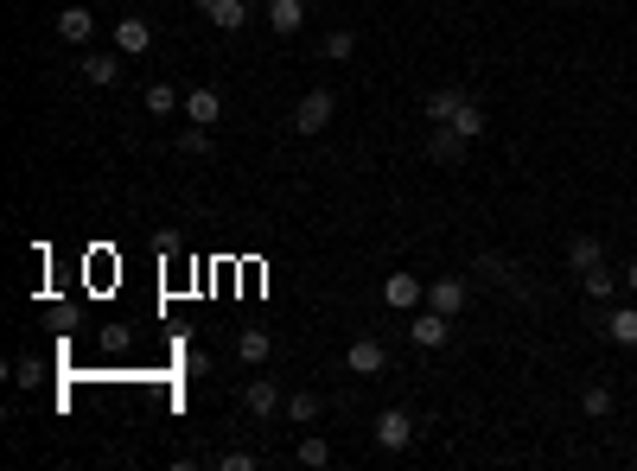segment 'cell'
<instances>
[{
	"label": "cell",
	"instance_id": "cell-13",
	"mask_svg": "<svg viewBox=\"0 0 637 471\" xmlns=\"http://www.w3.org/2000/svg\"><path fill=\"white\" fill-rule=\"evenodd\" d=\"M567 268H574V274L606 268V242H599V236H574V242H567Z\"/></svg>",
	"mask_w": 637,
	"mask_h": 471
},
{
	"label": "cell",
	"instance_id": "cell-17",
	"mask_svg": "<svg viewBox=\"0 0 637 471\" xmlns=\"http://www.w3.org/2000/svg\"><path fill=\"white\" fill-rule=\"evenodd\" d=\"M599 331H606V338L618 344V351H637V306H618V312H612V319L599 325Z\"/></svg>",
	"mask_w": 637,
	"mask_h": 471
},
{
	"label": "cell",
	"instance_id": "cell-11",
	"mask_svg": "<svg viewBox=\"0 0 637 471\" xmlns=\"http://www.w3.org/2000/svg\"><path fill=\"white\" fill-rule=\"evenodd\" d=\"M51 26H58L64 45H90V39H96V13H90V7H64Z\"/></svg>",
	"mask_w": 637,
	"mask_h": 471
},
{
	"label": "cell",
	"instance_id": "cell-16",
	"mask_svg": "<svg viewBox=\"0 0 637 471\" xmlns=\"http://www.w3.org/2000/svg\"><path fill=\"white\" fill-rule=\"evenodd\" d=\"M147 45H153V26L147 20H115V51H122V58H141Z\"/></svg>",
	"mask_w": 637,
	"mask_h": 471
},
{
	"label": "cell",
	"instance_id": "cell-1",
	"mask_svg": "<svg viewBox=\"0 0 637 471\" xmlns=\"http://www.w3.org/2000/svg\"><path fill=\"white\" fill-rule=\"evenodd\" d=\"M332 115H338V96L332 90H306L294 102V134H325V128H332Z\"/></svg>",
	"mask_w": 637,
	"mask_h": 471
},
{
	"label": "cell",
	"instance_id": "cell-14",
	"mask_svg": "<svg viewBox=\"0 0 637 471\" xmlns=\"http://www.w3.org/2000/svg\"><path fill=\"white\" fill-rule=\"evenodd\" d=\"M236 357H243L249 370H255V363H268V357H274V338H268L262 325H243V331H236Z\"/></svg>",
	"mask_w": 637,
	"mask_h": 471
},
{
	"label": "cell",
	"instance_id": "cell-7",
	"mask_svg": "<svg viewBox=\"0 0 637 471\" xmlns=\"http://www.w3.org/2000/svg\"><path fill=\"white\" fill-rule=\"evenodd\" d=\"M262 20H268L274 39H294V32L306 26V0H268V7H262Z\"/></svg>",
	"mask_w": 637,
	"mask_h": 471
},
{
	"label": "cell",
	"instance_id": "cell-18",
	"mask_svg": "<svg viewBox=\"0 0 637 471\" xmlns=\"http://www.w3.org/2000/svg\"><path fill=\"white\" fill-rule=\"evenodd\" d=\"M77 71H83V77H90V83H96V90H109V83H115V77H122V58H115V51H90V58H83V64H77Z\"/></svg>",
	"mask_w": 637,
	"mask_h": 471
},
{
	"label": "cell",
	"instance_id": "cell-9",
	"mask_svg": "<svg viewBox=\"0 0 637 471\" xmlns=\"http://www.w3.org/2000/svg\"><path fill=\"white\" fill-rule=\"evenodd\" d=\"M421 109H427V121H434V128H446V121L466 109V90H459V83H440V90H427Z\"/></svg>",
	"mask_w": 637,
	"mask_h": 471
},
{
	"label": "cell",
	"instance_id": "cell-2",
	"mask_svg": "<svg viewBox=\"0 0 637 471\" xmlns=\"http://www.w3.org/2000/svg\"><path fill=\"white\" fill-rule=\"evenodd\" d=\"M383 370H389V344L383 338H351V351H344V376L370 382V376H383Z\"/></svg>",
	"mask_w": 637,
	"mask_h": 471
},
{
	"label": "cell",
	"instance_id": "cell-4",
	"mask_svg": "<svg viewBox=\"0 0 637 471\" xmlns=\"http://www.w3.org/2000/svg\"><path fill=\"white\" fill-rule=\"evenodd\" d=\"M472 300V287H466V274H440V281H427V306L446 312V319H459Z\"/></svg>",
	"mask_w": 637,
	"mask_h": 471
},
{
	"label": "cell",
	"instance_id": "cell-27",
	"mask_svg": "<svg viewBox=\"0 0 637 471\" xmlns=\"http://www.w3.org/2000/svg\"><path fill=\"white\" fill-rule=\"evenodd\" d=\"M472 268H478V274H485V281H497V287H504V281H510V261H504V255H478V261H472Z\"/></svg>",
	"mask_w": 637,
	"mask_h": 471
},
{
	"label": "cell",
	"instance_id": "cell-12",
	"mask_svg": "<svg viewBox=\"0 0 637 471\" xmlns=\"http://www.w3.org/2000/svg\"><path fill=\"white\" fill-rule=\"evenodd\" d=\"M243 408L255 414V421H268V414H281V408H287V395H281V389H274V382H268V376H255V382H249V389H243Z\"/></svg>",
	"mask_w": 637,
	"mask_h": 471
},
{
	"label": "cell",
	"instance_id": "cell-24",
	"mask_svg": "<svg viewBox=\"0 0 637 471\" xmlns=\"http://www.w3.org/2000/svg\"><path fill=\"white\" fill-rule=\"evenodd\" d=\"M580 408H587L593 421H606V414H612V389H606V382H593V389H580Z\"/></svg>",
	"mask_w": 637,
	"mask_h": 471
},
{
	"label": "cell",
	"instance_id": "cell-6",
	"mask_svg": "<svg viewBox=\"0 0 637 471\" xmlns=\"http://www.w3.org/2000/svg\"><path fill=\"white\" fill-rule=\"evenodd\" d=\"M383 306L389 312H421L427 306V281H415V274H389V281H383Z\"/></svg>",
	"mask_w": 637,
	"mask_h": 471
},
{
	"label": "cell",
	"instance_id": "cell-29",
	"mask_svg": "<svg viewBox=\"0 0 637 471\" xmlns=\"http://www.w3.org/2000/svg\"><path fill=\"white\" fill-rule=\"evenodd\" d=\"M625 293H637V261H625Z\"/></svg>",
	"mask_w": 637,
	"mask_h": 471
},
{
	"label": "cell",
	"instance_id": "cell-10",
	"mask_svg": "<svg viewBox=\"0 0 637 471\" xmlns=\"http://www.w3.org/2000/svg\"><path fill=\"white\" fill-rule=\"evenodd\" d=\"M427 153H434L440 166H466L472 141H466V134H459V128H434V134H427Z\"/></svg>",
	"mask_w": 637,
	"mask_h": 471
},
{
	"label": "cell",
	"instance_id": "cell-19",
	"mask_svg": "<svg viewBox=\"0 0 637 471\" xmlns=\"http://www.w3.org/2000/svg\"><path fill=\"white\" fill-rule=\"evenodd\" d=\"M446 128H459V134H466V141H478V134H485V128H491V115H485V102H478V96H466V109H459L453 121H446Z\"/></svg>",
	"mask_w": 637,
	"mask_h": 471
},
{
	"label": "cell",
	"instance_id": "cell-22",
	"mask_svg": "<svg viewBox=\"0 0 637 471\" xmlns=\"http://www.w3.org/2000/svg\"><path fill=\"white\" fill-rule=\"evenodd\" d=\"M172 109H185V96L172 83H147V115H172Z\"/></svg>",
	"mask_w": 637,
	"mask_h": 471
},
{
	"label": "cell",
	"instance_id": "cell-3",
	"mask_svg": "<svg viewBox=\"0 0 637 471\" xmlns=\"http://www.w3.org/2000/svg\"><path fill=\"white\" fill-rule=\"evenodd\" d=\"M376 446H383V452H408V446H415V414H408V408H383V414H376Z\"/></svg>",
	"mask_w": 637,
	"mask_h": 471
},
{
	"label": "cell",
	"instance_id": "cell-20",
	"mask_svg": "<svg viewBox=\"0 0 637 471\" xmlns=\"http://www.w3.org/2000/svg\"><path fill=\"white\" fill-rule=\"evenodd\" d=\"M319 408H325V401H319L313 389H294V395H287V421H294V427H313Z\"/></svg>",
	"mask_w": 637,
	"mask_h": 471
},
{
	"label": "cell",
	"instance_id": "cell-26",
	"mask_svg": "<svg viewBox=\"0 0 637 471\" xmlns=\"http://www.w3.org/2000/svg\"><path fill=\"white\" fill-rule=\"evenodd\" d=\"M179 153H192V160H198V153H211V128H198V121H192V128L179 134Z\"/></svg>",
	"mask_w": 637,
	"mask_h": 471
},
{
	"label": "cell",
	"instance_id": "cell-15",
	"mask_svg": "<svg viewBox=\"0 0 637 471\" xmlns=\"http://www.w3.org/2000/svg\"><path fill=\"white\" fill-rule=\"evenodd\" d=\"M217 115H223V96L211 90V83H198V90L185 96V121H198V128H211Z\"/></svg>",
	"mask_w": 637,
	"mask_h": 471
},
{
	"label": "cell",
	"instance_id": "cell-23",
	"mask_svg": "<svg viewBox=\"0 0 637 471\" xmlns=\"http://www.w3.org/2000/svg\"><path fill=\"white\" fill-rule=\"evenodd\" d=\"M580 287H587V300H599V306H606L612 293H618V281H612V268H593V274H580Z\"/></svg>",
	"mask_w": 637,
	"mask_h": 471
},
{
	"label": "cell",
	"instance_id": "cell-25",
	"mask_svg": "<svg viewBox=\"0 0 637 471\" xmlns=\"http://www.w3.org/2000/svg\"><path fill=\"white\" fill-rule=\"evenodd\" d=\"M351 51H357V32H351V26L325 32V58H338V64H344V58H351Z\"/></svg>",
	"mask_w": 637,
	"mask_h": 471
},
{
	"label": "cell",
	"instance_id": "cell-28",
	"mask_svg": "<svg viewBox=\"0 0 637 471\" xmlns=\"http://www.w3.org/2000/svg\"><path fill=\"white\" fill-rule=\"evenodd\" d=\"M217 465H223V471H255V452H243V446H236V452H223Z\"/></svg>",
	"mask_w": 637,
	"mask_h": 471
},
{
	"label": "cell",
	"instance_id": "cell-8",
	"mask_svg": "<svg viewBox=\"0 0 637 471\" xmlns=\"http://www.w3.org/2000/svg\"><path fill=\"white\" fill-rule=\"evenodd\" d=\"M198 13H204L217 32H243V26H249V0H198Z\"/></svg>",
	"mask_w": 637,
	"mask_h": 471
},
{
	"label": "cell",
	"instance_id": "cell-5",
	"mask_svg": "<svg viewBox=\"0 0 637 471\" xmlns=\"http://www.w3.org/2000/svg\"><path fill=\"white\" fill-rule=\"evenodd\" d=\"M408 338H415L421 351H440V344L453 338V319H446V312H434V306H421V312H408Z\"/></svg>",
	"mask_w": 637,
	"mask_h": 471
},
{
	"label": "cell",
	"instance_id": "cell-21",
	"mask_svg": "<svg viewBox=\"0 0 637 471\" xmlns=\"http://www.w3.org/2000/svg\"><path fill=\"white\" fill-rule=\"evenodd\" d=\"M294 459H300L306 471H325V465H332V446H325V440H319V433H306V440L294 446Z\"/></svg>",
	"mask_w": 637,
	"mask_h": 471
}]
</instances>
